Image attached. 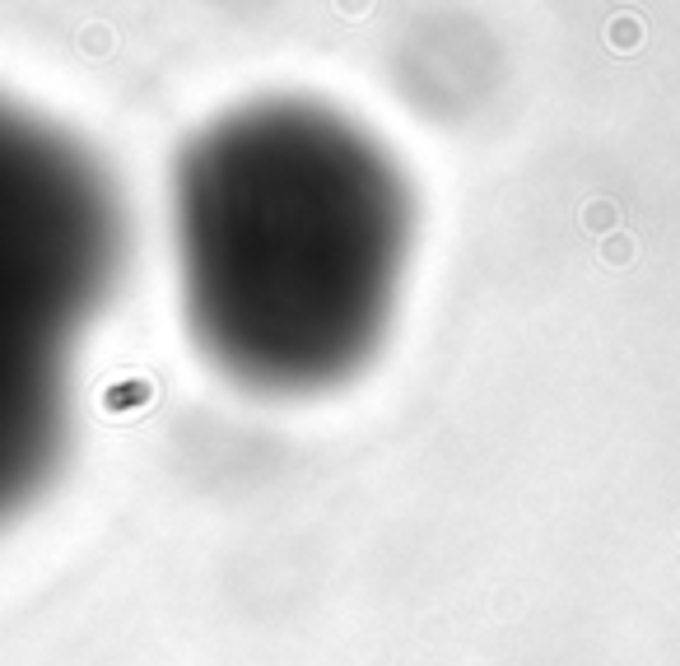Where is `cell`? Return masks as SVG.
<instances>
[{
  "mask_svg": "<svg viewBox=\"0 0 680 666\" xmlns=\"http://www.w3.org/2000/svg\"><path fill=\"white\" fill-rule=\"evenodd\" d=\"M191 313L224 359L322 378L378 327L401 205L373 154L322 122H233L182 168Z\"/></svg>",
  "mask_w": 680,
  "mask_h": 666,
  "instance_id": "6da1fadb",
  "label": "cell"
},
{
  "mask_svg": "<svg viewBox=\"0 0 680 666\" xmlns=\"http://www.w3.org/2000/svg\"><path fill=\"white\" fill-rule=\"evenodd\" d=\"M117 257L122 210L94 154L0 94V522L61 457L75 354Z\"/></svg>",
  "mask_w": 680,
  "mask_h": 666,
  "instance_id": "7a4b0ae2",
  "label": "cell"
}]
</instances>
